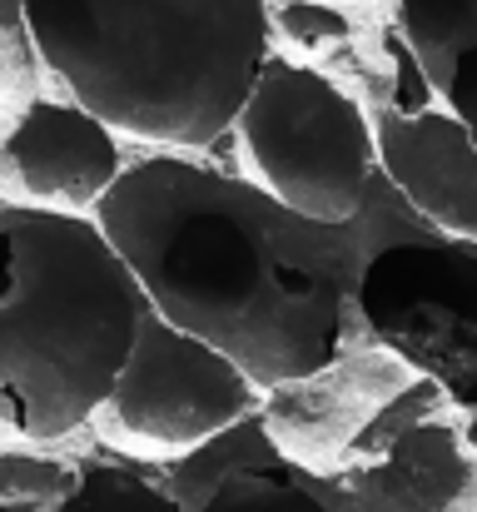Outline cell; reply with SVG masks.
Instances as JSON below:
<instances>
[{"label":"cell","instance_id":"1","mask_svg":"<svg viewBox=\"0 0 477 512\" xmlns=\"http://www.w3.org/2000/svg\"><path fill=\"white\" fill-rule=\"evenodd\" d=\"M95 224L150 314L234 358L259 393L338 363L358 274L328 244L333 229L289 214L254 179L155 155L125 165Z\"/></svg>","mask_w":477,"mask_h":512},{"label":"cell","instance_id":"2","mask_svg":"<svg viewBox=\"0 0 477 512\" xmlns=\"http://www.w3.org/2000/svg\"><path fill=\"white\" fill-rule=\"evenodd\" d=\"M25 30L80 110L159 150L224 140L274 55L269 0H25Z\"/></svg>","mask_w":477,"mask_h":512},{"label":"cell","instance_id":"3","mask_svg":"<svg viewBox=\"0 0 477 512\" xmlns=\"http://www.w3.org/2000/svg\"><path fill=\"white\" fill-rule=\"evenodd\" d=\"M145 294L105 229L0 209V428L50 443L85 428L130 363Z\"/></svg>","mask_w":477,"mask_h":512},{"label":"cell","instance_id":"4","mask_svg":"<svg viewBox=\"0 0 477 512\" xmlns=\"http://www.w3.org/2000/svg\"><path fill=\"white\" fill-rule=\"evenodd\" d=\"M254 184L318 229L363 219L378 184L373 115L314 65L269 55L239 120Z\"/></svg>","mask_w":477,"mask_h":512},{"label":"cell","instance_id":"5","mask_svg":"<svg viewBox=\"0 0 477 512\" xmlns=\"http://www.w3.org/2000/svg\"><path fill=\"white\" fill-rule=\"evenodd\" d=\"M353 309L383 353L477 418V244L428 229L383 239L363 259Z\"/></svg>","mask_w":477,"mask_h":512},{"label":"cell","instance_id":"6","mask_svg":"<svg viewBox=\"0 0 477 512\" xmlns=\"http://www.w3.org/2000/svg\"><path fill=\"white\" fill-rule=\"evenodd\" d=\"M254 378L219 348L169 329L145 309L125 373L90 418V428L135 458H184L209 438L239 428L259 408Z\"/></svg>","mask_w":477,"mask_h":512},{"label":"cell","instance_id":"7","mask_svg":"<svg viewBox=\"0 0 477 512\" xmlns=\"http://www.w3.org/2000/svg\"><path fill=\"white\" fill-rule=\"evenodd\" d=\"M120 174V135L75 100H35L0 140V194L10 209L90 219L85 209H100Z\"/></svg>","mask_w":477,"mask_h":512},{"label":"cell","instance_id":"8","mask_svg":"<svg viewBox=\"0 0 477 512\" xmlns=\"http://www.w3.org/2000/svg\"><path fill=\"white\" fill-rule=\"evenodd\" d=\"M373 140L378 174L408 204V214L423 219L428 234L477 244V140L468 125L443 105L418 115L378 110Z\"/></svg>","mask_w":477,"mask_h":512},{"label":"cell","instance_id":"9","mask_svg":"<svg viewBox=\"0 0 477 512\" xmlns=\"http://www.w3.org/2000/svg\"><path fill=\"white\" fill-rule=\"evenodd\" d=\"M169 498L184 512H333L309 468L274 448L264 413L184 453L169 473Z\"/></svg>","mask_w":477,"mask_h":512},{"label":"cell","instance_id":"10","mask_svg":"<svg viewBox=\"0 0 477 512\" xmlns=\"http://www.w3.org/2000/svg\"><path fill=\"white\" fill-rule=\"evenodd\" d=\"M398 35L438 105L477 140V0H398Z\"/></svg>","mask_w":477,"mask_h":512},{"label":"cell","instance_id":"11","mask_svg":"<svg viewBox=\"0 0 477 512\" xmlns=\"http://www.w3.org/2000/svg\"><path fill=\"white\" fill-rule=\"evenodd\" d=\"M45 512H184V508L169 498V488H159V483L130 473V468H85V473H75L65 498Z\"/></svg>","mask_w":477,"mask_h":512},{"label":"cell","instance_id":"12","mask_svg":"<svg viewBox=\"0 0 477 512\" xmlns=\"http://www.w3.org/2000/svg\"><path fill=\"white\" fill-rule=\"evenodd\" d=\"M279 25L294 40H304V45H328V40H343L348 35V20L333 5H309V0H289L279 10Z\"/></svg>","mask_w":477,"mask_h":512},{"label":"cell","instance_id":"13","mask_svg":"<svg viewBox=\"0 0 477 512\" xmlns=\"http://www.w3.org/2000/svg\"><path fill=\"white\" fill-rule=\"evenodd\" d=\"M55 473L50 468H40L30 483H20V488H10L5 478H0V512H45L40 508V493L45 498H65V488H35V483H50Z\"/></svg>","mask_w":477,"mask_h":512},{"label":"cell","instance_id":"14","mask_svg":"<svg viewBox=\"0 0 477 512\" xmlns=\"http://www.w3.org/2000/svg\"><path fill=\"white\" fill-rule=\"evenodd\" d=\"M25 30V0H0V35H20Z\"/></svg>","mask_w":477,"mask_h":512}]
</instances>
